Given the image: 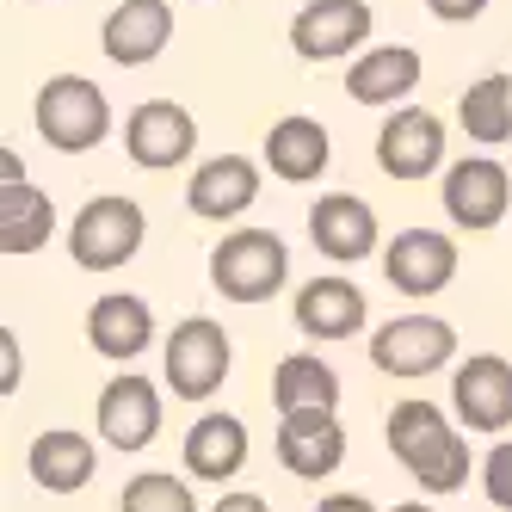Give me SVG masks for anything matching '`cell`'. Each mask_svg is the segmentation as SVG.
I'll use <instances>...</instances> for the list:
<instances>
[{
    "mask_svg": "<svg viewBox=\"0 0 512 512\" xmlns=\"http://www.w3.org/2000/svg\"><path fill=\"white\" fill-rule=\"evenodd\" d=\"M389 451L426 494H457L469 482V438L426 395H408L389 408Z\"/></svg>",
    "mask_w": 512,
    "mask_h": 512,
    "instance_id": "1",
    "label": "cell"
},
{
    "mask_svg": "<svg viewBox=\"0 0 512 512\" xmlns=\"http://www.w3.org/2000/svg\"><path fill=\"white\" fill-rule=\"evenodd\" d=\"M290 278V247L272 229H229L210 247V284L229 303H272Z\"/></svg>",
    "mask_w": 512,
    "mask_h": 512,
    "instance_id": "2",
    "label": "cell"
},
{
    "mask_svg": "<svg viewBox=\"0 0 512 512\" xmlns=\"http://www.w3.org/2000/svg\"><path fill=\"white\" fill-rule=\"evenodd\" d=\"M31 118H38L44 142L62 155H87L112 136V105H105V93L87 75H50L38 99H31Z\"/></svg>",
    "mask_w": 512,
    "mask_h": 512,
    "instance_id": "3",
    "label": "cell"
},
{
    "mask_svg": "<svg viewBox=\"0 0 512 512\" xmlns=\"http://www.w3.org/2000/svg\"><path fill=\"white\" fill-rule=\"evenodd\" d=\"M142 235H149V223H142V204L136 198H93L75 210V229H68V253H75L81 272H118L136 260Z\"/></svg>",
    "mask_w": 512,
    "mask_h": 512,
    "instance_id": "4",
    "label": "cell"
},
{
    "mask_svg": "<svg viewBox=\"0 0 512 512\" xmlns=\"http://www.w3.org/2000/svg\"><path fill=\"white\" fill-rule=\"evenodd\" d=\"M457 358V327L438 315H395L371 334V364L383 377H432Z\"/></svg>",
    "mask_w": 512,
    "mask_h": 512,
    "instance_id": "5",
    "label": "cell"
},
{
    "mask_svg": "<svg viewBox=\"0 0 512 512\" xmlns=\"http://www.w3.org/2000/svg\"><path fill=\"white\" fill-rule=\"evenodd\" d=\"M229 334L216 321L192 315V321H179L173 327V340H167V389L179 401H210L216 389H223L229 377Z\"/></svg>",
    "mask_w": 512,
    "mask_h": 512,
    "instance_id": "6",
    "label": "cell"
},
{
    "mask_svg": "<svg viewBox=\"0 0 512 512\" xmlns=\"http://www.w3.org/2000/svg\"><path fill=\"white\" fill-rule=\"evenodd\" d=\"M124 149L136 167H149V173H173V167H186L192 149H198V124L186 105H173V99H149V105H136V112L124 118Z\"/></svg>",
    "mask_w": 512,
    "mask_h": 512,
    "instance_id": "7",
    "label": "cell"
},
{
    "mask_svg": "<svg viewBox=\"0 0 512 512\" xmlns=\"http://www.w3.org/2000/svg\"><path fill=\"white\" fill-rule=\"evenodd\" d=\"M371 0H309V7L290 19V50L303 62H340L371 38Z\"/></svg>",
    "mask_w": 512,
    "mask_h": 512,
    "instance_id": "8",
    "label": "cell"
},
{
    "mask_svg": "<svg viewBox=\"0 0 512 512\" xmlns=\"http://www.w3.org/2000/svg\"><path fill=\"white\" fill-rule=\"evenodd\" d=\"M383 278L401 297H438L457 278V241L438 235V229H401L383 247Z\"/></svg>",
    "mask_w": 512,
    "mask_h": 512,
    "instance_id": "9",
    "label": "cell"
},
{
    "mask_svg": "<svg viewBox=\"0 0 512 512\" xmlns=\"http://www.w3.org/2000/svg\"><path fill=\"white\" fill-rule=\"evenodd\" d=\"M506 210H512V179H506L500 161H488V155L451 161V173H445V216H451L457 229L482 235V229L500 223Z\"/></svg>",
    "mask_w": 512,
    "mask_h": 512,
    "instance_id": "10",
    "label": "cell"
},
{
    "mask_svg": "<svg viewBox=\"0 0 512 512\" xmlns=\"http://www.w3.org/2000/svg\"><path fill=\"white\" fill-rule=\"evenodd\" d=\"M451 401H457V420L469 432H506L512 426V364L500 352L463 358L451 377Z\"/></svg>",
    "mask_w": 512,
    "mask_h": 512,
    "instance_id": "11",
    "label": "cell"
},
{
    "mask_svg": "<svg viewBox=\"0 0 512 512\" xmlns=\"http://www.w3.org/2000/svg\"><path fill=\"white\" fill-rule=\"evenodd\" d=\"M161 432V389L149 377H112L99 389V438L112 451H149Z\"/></svg>",
    "mask_w": 512,
    "mask_h": 512,
    "instance_id": "12",
    "label": "cell"
},
{
    "mask_svg": "<svg viewBox=\"0 0 512 512\" xmlns=\"http://www.w3.org/2000/svg\"><path fill=\"white\" fill-rule=\"evenodd\" d=\"M377 167L389 179H426L445 167V124L420 105H401V112L377 130Z\"/></svg>",
    "mask_w": 512,
    "mask_h": 512,
    "instance_id": "13",
    "label": "cell"
},
{
    "mask_svg": "<svg viewBox=\"0 0 512 512\" xmlns=\"http://www.w3.org/2000/svg\"><path fill=\"white\" fill-rule=\"evenodd\" d=\"M377 235H383L377 210L364 204V198H352V192H327V198L309 210V241H315L321 260H334V266L364 260V253L377 247Z\"/></svg>",
    "mask_w": 512,
    "mask_h": 512,
    "instance_id": "14",
    "label": "cell"
},
{
    "mask_svg": "<svg viewBox=\"0 0 512 512\" xmlns=\"http://www.w3.org/2000/svg\"><path fill=\"white\" fill-rule=\"evenodd\" d=\"M253 198H260V167L247 155H210L186 179V204H192V216H204V223H235V216L253 210Z\"/></svg>",
    "mask_w": 512,
    "mask_h": 512,
    "instance_id": "15",
    "label": "cell"
},
{
    "mask_svg": "<svg viewBox=\"0 0 512 512\" xmlns=\"http://www.w3.org/2000/svg\"><path fill=\"white\" fill-rule=\"evenodd\" d=\"M167 44H173V13H167V0H124V7L105 13V31H99L105 62L142 68V62H155Z\"/></svg>",
    "mask_w": 512,
    "mask_h": 512,
    "instance_id": "16",
    "label": "cell"
},
{
    "mask_svg": "<svg viewBox=\"0 0 512 512\" xmlns=\"http://www.w3.org/2000/svg\"><path fill=\"white\" fill-rule=\"evenodd\" d=\"M278 463L303 482H321L346 463V426L334 414H284L278 420Z\"/></svg>",
    "mask_w": 512,
    "mask_h": 512,
    "instance_id": "17",
    "label": "cell"
},
{
    "mask_svg": "<svg viewBox=\"0 0 512 512\" xmlns=\"http://www.w3.org/2000/svg\"><path fill=\"white\" fill-rule=\"evenodd\" d=\"M149 340H155V315H149L142 297H130V290H112V297H99L87 309V346L99 358L130 364V358L149 352Z\"/></svg>",
    "mask_w": 512,
    "mask_h": 512,
    "instance_id": "18",
    "label": "cell"
},
{
    "mask_svg": "<svg viewBox=\"0 0 512 512\" xmlns=\"http://www.w3.org/2000/svg\"><path fill=\"white\" fill-rule=\"evenodd\" d=\"M290 315H297V334L309 340H352L364 327V290L352 278H309Z\"/></svg>",
    "mask_w": 512,
    "mask_h": 512,
    "instance_id": "19",
    "label": "cell"
},
{
    "mask_svg": "<svg viewBox=\"0 0 512 512\" xmlns=\"http://www.w3.org/2000/svg\"><path fill=\"white\" fill-rule=\"evenodd\" d=\"M93 469H99V451H93V438L81 432H38L31 438V451H25V475L38 482L44 494H81L93 482Z\"/></svg>",
    "mask_w": 512,
    "mask_h": 512,
    "instance_id": "20",
    "label": "cell"
},
{
    "mask_svg": "<svg viewBox=\"0 0 512 512\" xmlns=\"http://www.w3.org/2000/svg\"><path fill=\"white\" fill-rule=\"evenodd\" d=\"M420 87V50L408 44H377L346 68V93L358 105H401Z\"/></svg>",
    "mask_w": 512,
    "mask_h": 512,
    "instance_id": "21",
    "label": "cell"
},
{
    "mask_svg": "<svg viewBox=\"0 0 512 512\" xmlns=\"http://www.w3.org/2000/svg\"><path fill=\"white\" fill-rule=\"evenodd\" d=\"M272 401H278V420L284 414H334L340 408V371L321 364L315 352H290L272 371Z\"/></svg>",
    "mask_w": 512,
    "mask_h": 512,
    "instance_id": "22",
    "label": "cell"
},
{
    "mask_svg": "<svg viewBox=\"0 0 512 512\" xmlns=\"http://www.w3.org/2000/svg\"><path fill=\"white\" fill-rule=\"evenodd\" d=\"M247 463V426L235 414H198L186 432V475L198 482H229Z\"/></svg>",
    "mask_w": 512,
    "mask_h": 512,
    "instance_id": "23",
    "label": "cell"
},
{
    "mask_svg": "<svg viewBox=\"0 0 512 512\" xmlns=\"http://www.w3.org/2000/svg\"><path fill=\"white\" fill-rule=\"evenodd\" d=\"M327 155H334V142H327V130L315 118H278L266 130V167L278 179H290V186H309V179H321Z\"/></svg>",
    "mask_w": 512,
    "mask_h": 512,
    "instance_id": "24",
    "label": "cell"
},
{
    "mask_svg": "<svg viewBox=\"0 0 512 512\" xmlns=\"http://www.w3.org/2000/svg\"><path fill=\"white\" fill-rule=\"evenodd\" d=\"M56 229V204L50 192L25 186V179H0V253H38Z\"/></svg>",
    "mask_w": 512,
    "mask_h": 512,
    "instance_id": "25",
    "label": "cell"
},
{
    "mask_svg": "<svg viewBox=\"0 0 512 512\" xmlns=\"http://www.w3.org/2000/svg\"><path fill=\"white\" fill-rule=\"evenodd\" d=\"M457 118L475 142H506L512 136V75H482L457 99Z\"/></svg>",
    "mask_w": 512,
    "mask_h": 512,
    "instance_id": "26",
    "label": "cell"
},
{
    "mask_svg": "<svg viewBox=\"0 0 512 512\" xmlns=\"http://www.w3.org/2000/svg\"><path fill=\"white\" fill-rule=\"evenodd\" d=\"M118 512H198V500L186 475L149 469V475H130V488L118 494Z\"/></svg>",
    "mask_w": 512,
    "mask_h": 512,
    "instance_id": "27",
    "label": "cell"
},
{
    "mask_svg": "<svg viewBox=\"0 0 512 512\" xmlns=\"http://www.w3.org/2000/svg\"><path fill=\"white\" fill-rule=\"evenodd\" d=\"M482 488H488V500H494L500 512H512V438L482 457Z\"/></svg>",
    "mask_w": 512,
    "mask_h": 512,
    "instance_id": "28",
    "label": "cell"
},
{
    "mask_svg": "<svg viewBox=\"0 0 512 512\" xmlns=\"http://www.w3.org/2000/svg\"><path fill=\"white\" fill-rule=\"evenodd\" d=\"M426 13L445 19V25H469V19L488 13V0H426Z\"/></svg>",
    "mask_w": 512,
    "mask_h": 512,
    "instance_id": "29",
    "label": "cell"
},
{
    "mask_svg": "<svg viewBox=\"0 0 512 512\" xmlns=\"http://www.w3.org/2000/svg\"><path fill=\"white\" fill-rule=\"evenodd\" d=\"M0 389H19V346H13V334H0Z\"/></svg>",
    "mask_w": 512,
    "mask_h": 512,
    "instance_id": "30",
    "label": "cell"
},
{
    "mask_svg": "<svg viewBox=\"0 0 512 512\" xmlns=\"http://www.w3.org/2000/svg\"><path fill=\"white\" fill-rule=\"evenodd\" d=\"M210 512H272V506H266L260 494H247V488H241V494H223V500H216Z\"/></svg>",
    "mask_w": 512,
    "mask_h": 512,
    "instance_id": "31",
    "label": "cell"
},
{
    "mask_svg": "<svg viewBox=\"0 0 512 512\" xmlns=\"http://www.w3.org/2000/svg\"><path fill=\"white\" fill-rule=\"evenodd\" d=\"M315 512H377V506L364 500V494H327V500H321Z\"/></svg>",
    "mask_w": 512,
    "mask_h": 512,
    "instance_id": "32",
    "label": "cell"
},
{
    "mask_svg": "<svg viewBox=\"0 0 512 512\" xmlns=\"http://www.w3.org/2000/svg\"><path fill=\"white\" fill-rule=\"evenodd\" d=\"M389 512H438V506H420V500H401V506H389Z\"/></svg>",
    "mask_w": 512,
    "mask_h": 512,
    "instance_id": "33",
    "label": "cell"
}]
</instances>
